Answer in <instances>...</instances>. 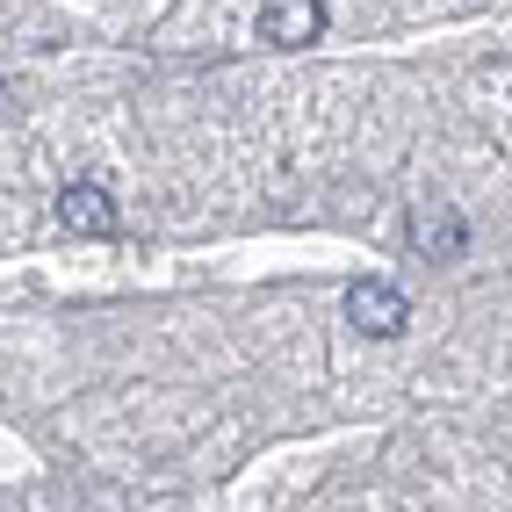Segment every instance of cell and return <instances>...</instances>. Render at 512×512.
I'll return each instance as SVG.
<instances>
[{
    "instance_id": "1",
    "label": "cell",
    "mask_w": 512,
    "mask_h": 512,
    "mask_svg": "<svg viewBox=\"0 0 512 512\" xmlns=\"http://www.w3.org/2000/svg\"><path fill=\"white\" fill-rule=\"evenodd\" d=\"M58 224L73 231V238H116L123 231V210H116V195L101 188V181H65L58 188Z\"/></svg>"
},
{
    "instance_id": "2",
    "label": "cell",
    "mask_w": 512,
    "mask_h": 512,
    "mask_svg": "<svg viewBox=\"0 0 512 512\" xmlns=\"http://www.w3.org/2000/svg\"><path fill=\"white\" fill-rule=\"evenodd\" d=\"M325 37V0H260V44L311 51Z\"/></svg>"
},
{
    "instance_id": "3",
    "label": "cell",
    "mask_w": 512,
    "mask_h": 512,
    "mask_svg": "<svg viewBox=\"0 0 512 512\" xmlns=\"http://www.w3.org/2000/svg\"><path fill=\"white\" fill-rule=\"evenodd\" d=\"M347 318H354L368 339H397L404 325H412V296H404L397 282H354V289H347Z\"/></svg>"
},
{
    "instance_id": "4",
    "label": "cell",
    "mask_w": 512,
    "mask_h": 512,
    "mask_svg": "<svg viewBox=\"0 0 512 512\" xmlns=\"http://www.w3.org/2000/svg\"><path fill=\"white\" fill-rule=\"evenodd\" d=\"M404 238H412V253H419V260H462L469 224L448 210V202H419L412 224H404Z\"/></svg>"
}]
</instances>
